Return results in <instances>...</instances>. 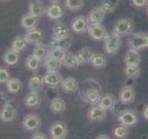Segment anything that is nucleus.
<instances>
[{"label": "nucleus", "mask_w": 148, "mask_h": 139, "mask_svg": "<svg viewBox=\"0 0 148 139\" xmlns=\"http://www.w3.org/2000/svg\"><path fill=\"white\" fill-rule=\"evenodd\" d=\"M134 22L130 18H121L115 23L113 27V32L119 37L131 35L134 31Z\"/></svg>", "instance_id": "1"}, {"label": "nucleus", "mask_w": 148, "mask_h": 139, "mask_svg": "<svg viewBox=\"0 0 148 139\" xmlns=\"http://www.w3.org/2000/svg\"><path fill=\"white\" fill-rule=\"evenodd\" d=\"M121 44V37L114 34L113 32H108L104 40V50L106 54L114 56L119 51Z\"/></svg>", "instance_id": "2"}, {"label": "nucleus", "mask_w": 148, "mask_h": 139, "mask_svg": "<svg viewBox=\"0 0 148 139\" xmlns=\"http://www.w3.org/2000/svg\"><path fill=\"white\" fill-rule=\"evenodd\" d=\"M128 45L131 49L137 51L148 48V34L132 32L128 38Z\"/></svg>", "instance_id": "3"}, {"label": "nucleus", "mask_w": 148, "mask_h": 139, "mask_svg": "<svg viewBox=\"0 0 148 139\" xmlns=\"http://www.w3.org/2000/svg\"><path fill=\"white\" fill-rule=\"evenodd\" d=\"M118 120L120 124L129 128L135 126L138 123V116L135 111L132 109H123L119 113Z\"/></svg>", "instance_id": "4"}, {"label": "nucleus", "mask_w": 148, "mask_h": 139, "mask_svg": "<svg viewBox=\"0 0 148 139\" xmlns=\"http://www.w3.org/2000/svg\"><path fill=\"white\" fill-rule=\"evenodd\" d=\"M17 113L16 106L11 100H8V103L0 109V120L4 122H10L17 118Z\"/></svg>", "instance_id": "5"}, {"label": "nucleus", "mask_w": 148, "mask_h": 139, "mask_svg": "<svg viewBox=\"0 0 148 139\" xmlns=\"http://www.w3.org/2000/svg\"><path fill=\"white\" fill-rule=\"evenodd\" d=\"M42 124L40 117L35 113H29L24 116L22 120V126L28 132L37 131Z\"/></svg>", "instance_id": "6"}, {"label": "nucleus", "mask_w": 148, "mask_h": 139, "mask_svg": "<svg viewBox=\"0 0 148 139\" xmlns=\"http://www.w3.org/2000/svg\"><path fill=\"white\" fill-rule=\"evenodd\" d=\"M51 139H65L68 134V127L63 122H55L49 128Z\"/></svg>", "instance_id": "7"}, {"label": "nucleus", "mask_w": 148, "mask_h": 139, "mask_svg": "<svg viewBox=\"0 0 148 139\" xmlns=\"http://www.w3.org/2000/svg\"><path fill=\"white\" fill-rule=\"evenodd\" d=\"M87 32L91 38L95 41H104L106 36L108 34V32H106V27L102 24V23L90 24Z\"/></svg>", "instance_id": "8"}, {"label": "nucleus", "mask_w": 148, "mask_h": 139, "mask_svg": "<svg viewBox=\"0 0 148 139\" xmlns=\"http://www.w3.org/2000/svg\"><path fill=\"white\" fill-rule=\"evenodd\" d=\"M89 25H90V22L88 21L87 17L78 16L72 20L71 27V30L75 32V34H82L88 31Z\"/></svg>", "instance_id": "9"}, {"label": "nucleus", "mask_w": 148, "mask_h": 139, "mask_svg": "<svg viewBox=\"0 0 148 139\" xmlns=\"http://www.w3.org/2000/svg\"><path fill=\"white\" fill-rule=\"evenodd\" d=\"M43 80L45 85L58 88L61 85L63 77L58 72H46V73L43 76Z\"/></svg>", "instance_id": "10"}, {"label": "nucleus", "mask_w": 148, "mask_h": 139, "mask_svg": "<svg viewBox=\"0 0 148 139\" xmlns=\"http://www.w3.org/2000/svg\"><path fill=\"white\" fill-rule=\"evenodd\" d=\"M23 37H24V39L27 42L28 45H36L43 43L44 34H43V32L36 27L34 29L27 31Z\"/></svg>", "instance_id": "11"}, {"label": "nucleus", "mask_w": 148, "mask_h": 139, "mask_svg": "<svg viewBox=\"0 0 148 139\" xmlns=\"http://www.w3.org/2000/svg\"><path fill=\"white\" fill-rule=\"evenodd\" d=\"M135 90L133 89V87L130 85H125L120 89L119 93V99L122 104H131L135 100Z\"/></svg>", "instance_id": "12"}, {"label": "nucleus", "mask_w": 148, "mask_h": 139, "mask_svg": "<svg viewBox=\"0 0 148 139\" xmlns=\"http://www.w3.org/2000/svg\"><path fill=\"white\" fill-rule=\"evenodd\" d=\"M108 111L102 109L100 106H92L88 110L87 117L90 122H101L106 117Z\"/></svg>", "instance_id": "13"}, {"label": "nucleus", "mask_w": 148, "mask_h": 139, "mask_svg": "<svg viewBox=\"0 0 148 139\" xmlns=\"http://www.w3.org/2000/svg\"><path fill=\"white\" fill-rule=\"evenodd\" d=\"M101 93L96 88H87L83 93V99L86 103L90 104L92 106H95L99 104V101L101 99Z\"/></svg>", "instance_id": "14"}, {"label": "nucleus", "mask_w": 148, "mask_h": 139, "mask_svg": "<svg viewBox=\"0 0 148 139\" xmlns=\"http://www.w3.org/2000/svg\"><path fill=\"white\" fill-rule=\"evenodd\" d=\"M45 13V8L42 0H29V14L39 19Z\"/></svg>", "instance_id": "15"}, {"label": "nucleus", "mask_w": 148, "mask_h": 139, "mask_svg": "<svg viewBox=\"0 0 148 139\" xmlns=\"http://www.w3.org/2000/svg\"><path fill=\"white\" fill-rule=\"evenodd\" d=\"M69 34L68 26L63 22H57L52 27V40H58Z\"/></svg>", "instance_id": "16"}, {"label": "nucleus", "mask_w": 148, "mask_h": 139, "mask_svg": "<svg viewBox=\"0 0 148 139\" xmlns=\"http://www.w3.org/2000/svg\"><path fill=\"white\" fill-rule=\"evenodd\" d=\"M44 80L43 76L39 75V74H34L32 75L28 81V88H29L30 92L34 93H40L44 88Z\"/></svg>", "instance_id": "17"}, {"label": "nucleus", "mask_w": 148, "mask_h": 139, "mask_svg": "<svg viewBox=\"0 0 148 139\" xmlns=\"http://www.w3.org/2000/svg\"><path fill=\"white\" fill-rule=\"evenodd\" d=\"M45 14L50 20L57 21L64 15V10L59 4H52L46 8Z\"/></svg>", "instance_id": "18"}, {"label": "nucleus", "mask_w": 148, "mask_h": 139, "mask_svg": "<svg viewBox=\"0 0 148 139\" xmlns=\"http://www.w3.org/2000/svg\"><path fill=\"white\" fill-rule=\"evenodd\" d=\"M60 87H61V89L65 93L72 94V93H75L78 90L79 83L74 77H67V78H63Z\"/></svg>", "instance_id": "19"}, {"label": "nucleus", "mask_w": 148, "mask_h": 139, "mask_svg": "<svg viewBox=\"0 0 148 139\" xmlns=\"http://www.w3.org/2000/svg\"><path fill=\"white\" fill-rule=\"evenodd\" d=\"M106 16V13L100 7L94 8L89 12L87 19L89 21L90 24H96V23H102Z\"/></svg>", "instance_id": "20"}, {"label": "nucleus", "mask_w": 148, "mask_h": 139, "mask_svg": "<svg viewBox=\"0 0 148 139\" xmlns=\"http://www.w3.org/2000/svg\"><path fill=\"white\" fill-rule=\"evenodd\" d=\"M60 64H61V66L67 69H77L80 66L75 55L69 52V51H66L64 57L60 60Z\"/></svg>", "instance_id": "21"}, {"label": "nucleus", "mask_w": 148, "mask_h": 139, "mask_svg": "<svg viewBox=\"0 0 148 139\" xmlns=\"http://www.w3.org/2000/svg\"><path fill=\"white\" fill-rule=\"evenodd\" d=\"M92 54H94V52H92L91 47H89V46H84V47L80 49L75 54V57L78 60L79 64L83 65V64L90 62V59L92 58Z\"/></svg>", "instance_id": "22"}, {"label": "nucleus", "mask_w": 148, "mask_h": 139, "mask_svg": "<svg viewBox=\"0 0 148 139\" xmlns=\"http://www.w3.org/2000/svg\"><path fill=\"white\" fill-rule=\"evenodd\" d=\"M20 60V53L8 48L5 51L3 55V61L8 66H15Z\"/></svg>", "instance_id": "23"}, {"label": "nucleus", "mask_w": 148, "mask_h": 139, "mask_svg": "<svg viewBox=\"0 0 148 139\" xmlns=\"http://www.w3.org/2000/svg\"><path fill=\"white\" fill-rule=\"evenodd\" d=\"M71 44H72V36L71 34H69L68 36L64 37V38L58 40H52L50 43L49 47H56V48L68 51V49L71 47Z\"/></svg>", "instance_id": "24"}, {"label": "nucleus", "mask_w": 148, "mask_h": 139, "mask_svg": "<svg viewBox=\"0 0 148 139\" xmlns=\"http://www.w3.org/2000/svg\"><path fill=\"white\" fill-rule=\"evenodd\" d=\"M125 65H140L141 63V56L139 51L130 48L124 57Z\"/></svg>", "instance_id": "25"}, {"label": "nucleus", "mask_w": 148, "mask_h": 139, "mask_svg": "<svg viewBox=\"0 0 148 139\" xmlns=\"http://www.w3.org/2000/svg\"><path fill=\"white\" fill-rule=\"evenodd\" d=\"M41 104V97L39 96V93L29 92L24 98V105L29 109H35L39 107Z\"/></svg>", "instance_id": "26"}, {"label": "nucleus", "mask_w": 148, "mask_h": 139, "mask_svg": "<svg viewBox=\"0 0 148 139\" xmlns=\"http://www.w3.org/2000/svg\"><path fill=\"white\" fill-rule=\"evenodd\" d=\"M37 23H38V19L29 13L24 14L21 19V26L27 31L36 28Z\"/></svg>", "instance_id": "27"}, {"label": "nucleus", "mask_w": 148, "mask_h": 139, "mask_svg": "<svg viewBox=\"0 0 148 139\" xmlns=\"http://www.w3.org/2000/svg\"><path fill=\"white\" fill-rule=\"evenodd\" d=\"M115 105H116V98L111 94H106L104 96H102L98 104V106H100L102 109H104L106 111L112 110Z\"/></svg>", "instance_id": "28"}, {"label": "nucleus", "mask_w": 148, "mask_h": 139, "mask_svg": "<svg viewBox=\"0 0 148 139\" xmlns=\"http://www.w3.org/2000/svg\"><path fill=\"white\" fill-rule=\"evenodd\" d=\"M90 64L95 69H102L108 64V58L102 53H94L90 59Z\"/></svg>", "instance_id": "29"}, {"label": "nucleus", "mask_w": 148, "mask_h": 139, "mask_svg": "<svg viewBox=\"0 0 148 139\" xmlns=\"http://www.w3.org/2000/svg\"><path fill=\"white\" fill-rule=\"evenodd\" d=\"M49 47L46 45L41 43L39 45H34L32 49V56H34L36 58H38L40 61H44L45 58L48 56Z\"/></svg>", "instance_id": "30"}, {"label": "nucleus", "mask_w": 148, "mask_h": 139, "mask_svg": "<svg viewBox=\"0 0 148 139\" xmlns=\"http://www.w3.org/2000/svg\"><path fill=\"white\" fill-rule=\"evenodd\" d=\"M50 109L55 114H60L66 109V102L61 97H55L54 99L51 100L50 103Z\"/></svg>", "instance_id": "31"}, {"label": "nucleus", "mask_w": 148, "mask_h": 139, "mask_svg": "<svg viewBox=\"0 0 148 139\" xmlns=\"http://www.w3.org/2000/svg\"><path fill=\"white\" fill-rule=\"evenodd\" d=\"M7 91L10 94H17L22 88V83L18 78L10 77V79L6 83Z\"/></svg>", "instance_id": "32"}, {"label": "nucleus", "mask_w": 148, "mask_h": 139, "mask_svg": "<svg viewBox=\"0 0 148 139\" xmlns=\"http://www.w3.org/2000/svg\"><path fill=\"white\" fill-rule=\"evenodd\" d=\"M27 42L25 41L23 36H16L15 38L12 40V43L10 45V48L18 53H21L22 51L26 50L27 48Z\"/></svg>", "instance_id": "33"}, {"label": "nucleus", "mask_w": 148, "mask_h": 139, "mask_svg": "<svg viewBox=\"0 0 148 139\" xmlns=\"http://www.w3.org/2000/svg\"><path fill=\"white\" fill-rule=\"evenodd\" d=\"M43 65L46 72H59L61 68V64L57 59H54L50 57H46L43 61Z\"/></svg>", "instance_id": "34"}, {"label": "nucleus", "mask_w": 148, "mask_h": 139, "mask_svg": "<svg viewBox=\"0 0 148 139\" xmlns=\"http://www.w3.org/2000/svg\"><path fill=\"white\" fill-rule=\"evenodd\" d=\"M124 74L130 79H137L141 74V68L139 65H125Z\"/></svg>", "instance_id": "35"}, {"label": "nucleus", "mask_w": 148, "mask_h": 139, "mask_svg": "<svg viewBox=\"0 0 148 139\" xmlns=\"http://www.w3.org/2000/svg\"><path fill=\"white\" fill-rule=\"evenodd\" d=\"M119 2V0H102L100 8L103 9L106 14L111 13L118 8Z\"/></svg>", "instance_id": "36"}, {"label": "nucleus", "mask_w": 148, "mask_h": 139, "mask_svg": "<svg viewBox=\"0 0 148 139\" xmlns=\"http://www.w3.org/2000/svg\"><path fill=\"white\" fill-rule=\"evenodd\" d=\"M41 62L38 58H36L34 56L30 55L29 57L26 58V61H25V66L26 68L29 70V71L32 72H36L38 71L40 66H41Z\"/></svg>", "instance_id": "37"}, {"label": "nucleus", "mask_w": 148, "mask_h": 139, "mask_svg": "<svg viewBox=\"0 0 148 139\" xmlns=\"http://www.w3.org/2000/svg\"><path fill=\"white\" fill-rule=\"evenodd\" d=\"M64 5L71 11H78L82 8L84 0H64Z\"/></svg>", "instance_id": "38"}, {"label": "nucleus", "mask_w": 148, "mask_h": 139, "mask_svg": "<svg viewBox=\"0 0 148 139\" xmlns=\"http://www.w3.org/2000/svg\"><path fill=\"white\" fill-rule=\"evenodd\" d=\"M129 134V128L119 124L113 129V136L117 139H125Z\"/></svg>", "instance_id": "39"}, {"label": "nucleus", "mask_w": 148, "mask_h": 139, "mask_svg": "<svg viewBox=\"0 0 148 139\" xmlns=\"http://www.w3.org/2000/svg\"><path fill=\"white\" fill-rule=\"evenodd\" d=\"M66 51L59 49V48H56V47H49V52H48V57L52 58L54 59H57L60 62V60L62 59L64 57Z\"/></svg>", "instance_id": "40"}, {"label": "nucleus", "mask_w": 148, "mask_h": 139, "mask_svg": "<svg viewBox=\"0 0 148 139\" xmlns=\"http://www.w3.org/2000/svg\"><path fill=\"white\" fill-rule=\"evenodd\" d=\"M10 79V73L5 67H0V85L6 83Z\"/></svg>", "instance_id": "41"}, {"label": "nucleus", "mask_w": 148, "mask_h": 139, "mask_svg": "<svg viewBox=\"0 0 148 139\" xmlns=\"http://www.w3.org/2000/svg\"><path fill=\"white\" fill-rule=\"evenodd\" d=\"M8 100L9 99H8V95L5 92L0 90V109L6 105L8 103Z\"/></svg>", "instance_id": "42"}, {"label": "nucleus", "mask_w": 148, "mask_h": 139, "mask_svg": "<svg viewBox=\"0 0 148 139\" xmlns=\"http://www.w3.org/2000/svg\"><path fill=\"white\" fill-rule=\"evenodd\" d=\"M132 2L137 8H145L148 5V0H132Z\"/></svg>", "instance_id": "43"}, {"label": "nucleus", "mask_w": 148, "mask_h": 139, "mask_svg": "<svg viewBox=\"0 0 148 139\" xmlns=\"http://www.w3.org/2000/svg\"><path fill=\"white\" fill-rule=\"evenodd\" d=\"M31 139H48V138L46 137V136H45V134H44L43 133L37 132V133H35L34 136H32Z\"/></svg>", "instance_id": "44"}, {"label": "nucleus", "mask_w": 148, "mask_h": 139, "mask_svg": "<svg viewBox=\"0 0 148 139\" xmlns=\"http://www.w3.org/2000/svg\"><path fill=\"white\" fill-rule=\"evenodd\" d=\"M142 115H143V119L148 122V104H145L143 106V110H142Z\"/></svg>", "instance_id": "45"}, {"label": "nucleus", "mask_w": 148, "mask_h": 139, "mask_svg": "<svg viewBox=\"0 0 148 139\" xmlns=\"http://www.w3.org/2000/svg\"><path fill=\"white\" fill-rule=\"evenodd\" d=\"M95 139H110V137L108 136V134H105V133H101L99 136H97L95 137Z\"/></svg>", "instance_id": "46"}, {"label": "nucleus", "mask_w": 148, "mask_h": 139, "mask_svg": "<svg viewBox=\"0 0 148 139\" xmlns=\"http://www.w3.org/2000/svg\"><path fill=\"white\" fill-rule=\"evenodd\" d=\"M50 1H52V2H53V3H55V4H57L58 2L61 1V0H50Z\"/></svg>", "instance_id": "47"}, {"label": "nucleus", "mask_w": 148, "mask_h": 139, "mask_svg": "<svg viewBox=\"0 0 148 139\" xmlns=\"http://www.w3.org/2000/svg\"><path fill=\"white\" fill-rule=\"evenodd\" d=\"M146 12H147V14H148V5H147V8H146Z\"/></svg>", "instance_id": "48"}]
</instances>
